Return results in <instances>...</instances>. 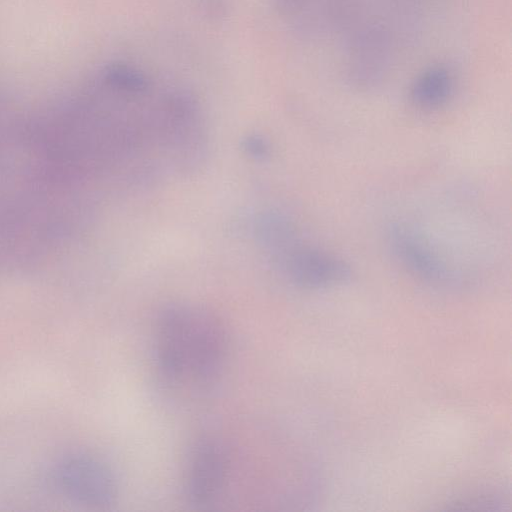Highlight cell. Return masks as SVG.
Returning <instances> with one entry per match:
<instances>
[{
	"label": "cell",
	"mask_w": 512,
	"mask_h": 512,
	"mask_svg": "<svg viewBox=\"0 0 512 512\" xmlns=\"http://www.w3.org/2000/svg\"><path fill=\"white\" fill-rule=\"evenodd\" d=\"M388 240L400 262L418 277L432 283H443L451 278L445 262L412 228L393 224L388 230Z\"/></svg>",
	"instance_id": "8992f818"
},
{
	"label": "cell",
	"mask_w": 512,
	"mask_h": 512,
	"mask_svg": "<svg viewBox=\"0 0 512 512\" xmlns=\"http://www.w3.org/2000/svg\"><path fill=\"white\" fill-rule=\"evenodd\" d=\"M54 479L63 493L84 505L107 506L117 495L112 470L91 456L74 455L62 460L56 466Z\"/></svg>",
	"instance_id": "7a4b0ae2"
},
{
	"label": "cell",
	"mask_w": 512,
	"mask_h": 512,
	"mask_svg": "<svg viewBox=\"0 0 512 512\" xmlns=\"http://www.w3.org/2000/svg\"><path fill=\"white\" fill-rule=\"evenodd\" d=\"M228 456L223 445L212 438H202L192 447L184 472V493L195 507L213 503L224 488Z\"/></svg>",
	"instance_id": "277c9868"
},
{
	"label": "cell",
	"mask_w": 512,
	"mask_h": 512,
	"mask_svg": "<svg viewBox=\"0 0 512 512\" xmlns=\"http://www.w3.org/2000/svg\"><path fill=\"white\" fill-rule=\"evenodd\" d=\"M453 80L450 72L442 66H434L422 72L411 88L413 102L425 109L443 105L450 97Z\"/></svg>",
	"instance_id": "ba28073f"
},
{
	"label": "cell",
	"mask_w": 512,
	"mask_h": 512,
	"mask_svg": "<svg viewBox=\"0 0 512 512\" xmlns=\"http://www.w3.org/2000/svg\"><path fill=\"white\" fill-rule=\"evenodd\" d=\"M153 354L158 376L168 388L195 394L206 392L226 367L227 331L210 310L173 304L156 319Z\"/></svg>",
	"instance_id": "6da1fadb"
},
{
	"label": "cell",
	"mask_w": 512,
	"mask_h": 512,
	"mask_svg": "<svg viewBox=\"0 0 512 512\" xmlns=\"http://www.w3.org/2000/svg\"><path fill=\"white\" fill-rule=\"evenodd\" d=\"M347 76L350 83L362 89L381 82L391 64V39L378 23L358 28L348 39Z\"/></svg>",
	"instance_id": "3957f363"
},
{
	"label": "cell",
	"mask_w": 512,
	"mask_h": 512,
	"mask_svg": "<svg viewBox=\"0 0 512 512\" xmlns=\"http://www.w3.org/2000/svg\"><path fill=\"white\" fill-rule=\"evenodd\" d=\"M243 148L247 155L254 159H266L270 154L268 142L259 135H249L243 141Z\"/></svg>",
	"instance_id": "9c48e42d"
},
{
	"label": "cell",
	"mask_w": 512,
	"mask_h": 512,
	"mask_svg": "<svg viewBox=\"0 0 512 512\" xmlns=\"http://www.w3.org/2000/svg\"><path fill=\"white\" fill-rule=\"evenodd\" d=\"M254 230L259 243L277 258L299 243L294 224L280 213L259 215Z\"/></svg>",
	"instance_id": "52a82bcc"
},
{
	"label": "cell",
	"mask_w": 512,
	"mask_h": 512,
	"mask_svg": "<svg viewBox=\"0 0 512 512\" xmlns=\"http://www.w3.org/2000/svg\"><path fill=\"white\" fill-rule=\"evenodd\" d=\"M278 260L289 279L307 289L340 285L351 277L350 266L331 254L298 243Z\"/></svg>",
	"instance_id": "5b68a950"
}]
</instances>
